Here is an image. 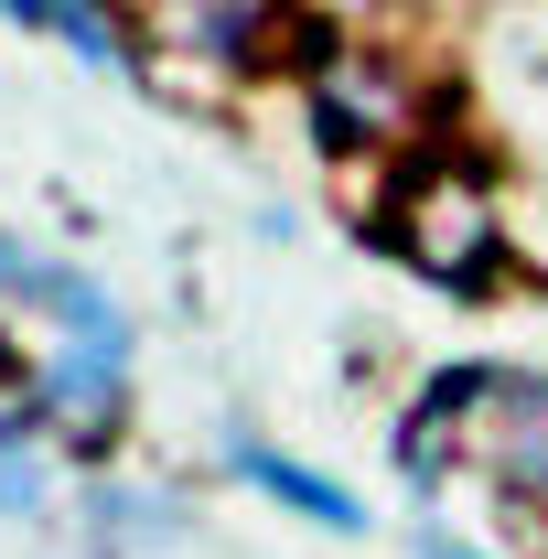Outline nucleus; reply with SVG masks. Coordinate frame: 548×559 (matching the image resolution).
Wrapping results in <instances>:
<instances>
[{
  "label": "nucleus",
  "mask_w": 548,
  "mask_h": 559,
  "mask_svg": "<svg viewBox=\"0 0 548 559\" xmlns=\"http://www.w3.org/2000/svg\"><path fill=\"white\" fill-rule=\"evenodd\" d=\"M334 11H377V0H334Z\"/></svg>",
  "instance_id": "f8f14e48"
},
{
  "label": "nucleus",
  "mask_w": 548,
  "mask_h": 559,
  "mask_svg": "<svg viewBox=\"0 0 548 559\" xmlns=\"http://www.w3.org/2000/svg\"><path fill=\"white\" fill-rule=\"evenodd\" d=\"M270 11L279 0H205L194 33H205V55H226V66H259L270 55Z\"/></svg>",
  "instance_id": "6e6552de"
},
{
  "label": "nucleus",
  "mask_w": 548,
  "mask_h": 559,
  "mask_svg": "<svg viewBox=\"0 0 548 559\" xmlns=\"http://www.w3.org/2000/svg\"><path fill=\"white\" fill-rule=\"evenodd\" d=\"M495 399V377L484 366H452V377H430L409 399V419H398V474L409 485H441L452 474V452H463V409H484Z\"/></svg>",
  "instance_id": "39448f33"
},
{
  "label": "nucleus",
  "mask_w": 548,
  "mask_h": 559,
  "mask_svg": "<svg viewBox=\"0 0 548 559\" xmlns=\"http://www.w3.org/2000/svg\"><path fill=\"white\" fill-rule=\"evenodd\" d=\"M0 11H11V22H55L65 0H0Z\"/></svg>",
  "instance_id": "9d476101"
},
{
  "label": "nucleus",
  "mask_w": 548,
  "mask_h": 559,
  "mask_svg": "<svg viewBox=\"0 0 548 559\" xmlns=\"http://www.w3.org/2000/svg\"><path fill=\"white\" fill-rule=\"evenodd\" d=\"M377 237H388L419 280H441V290H484L495 259H505L495 183H484L474 162H452V151H430V162L398 173V194H388V215H377Z\"/></svg>",
  "instance_id": "f257e3e1"
},
{
  "label": "nucleus",
  "mask_w": 548,
  "mask_h": 559,
  "mask_svg": "<svg viewBox=\"0 0 548 559\" xmlns=\"http://www.w3.org/2000/svg\"><path fill=\"white\" fill-rule=\"evenodd\" d=\"M419 559H474V549H452V538H419Z\"/></svg>",
  "instance_id": "9b49d317"
},
{
  "label": "nucleus",
  "mask_w": 548,
  "mask_h": 559,
  "mask_svg": "<svg viewBox=\"0 0 548 559\" xmlns=\"http://www.w3.org/2000/svg\"><path fill=\"white\" fill-rule=\"evenodd\" d=\"M44 419H65L75 430V452H108V430H119V409H130V355L119 345H75L44 366Z\"/></svg>",
  "instance_id": "20e7f679"
},
{
  "label": "nucleus",
  "mask_w": 548,
  "mask_h": 559,
  "mask_svg": "<svg viewBox=\"0 0 548 559\" xmlns=\"http://www.w3.org/2000/svg\"><path fill=\"white\" fill-rule=\"evenodd\" d=\"M484 452H495V485L548 506V377H495V430H484Z\"/></svg>",
  "instance_id": "423d86ee"
},
{
  "label": "nucleus",
  "mask_w": 548,
  "mask_h": 559,
  "mask_svg": "<svg viewBox=\"0 0 548 559\" xmlns=\"http://www.w3.org/2000/svg\"><path fill=\"white\" fill-rule=\"evenodd\" d=\"M0 290H11V301H33V312H55L75 345H119V355H130V323H119V301H108L86 270L44 259V248H22V237H0Z\"/></svg>",
  "instance_id": "7ed1b4c3"
},
{
  "label": "nucleus",
  "mask_w": 548,
  "mask_h": 559,
  "mask_svg": "<svg viewBox=\"0 0 548 559\" xmlns=\"http://www.w3.org/2000/svg\"><path fill=\"white\" fill-rule=\"evenodd\" d=\"M0 506H22V516H33V506H44V474H33V463H22V452H0Z\"/></svg>",
  "instance_id": "1a4fd4ad"
},
{
  "label": "nucleus",
  "mask_w": 548,
  "mask_h": 559,
  "mask_svg": "<svg viewBox=\"0 0 548 559\" xmlns=\"http://www.w3.org/2000/svg\"><path fill=\"white\" fill-rule=\"evenodd\" d=\"M226 474H248L259 495H279L290 516H312V527H334V538H355V527H366V506H355L344 485H323L312 463H290V452H270V441H226Z\"/></svg>",
  "instance_id": "0eeeda50"
},
{
  "label": "nucleus",
  "mask_w": 548,
  "mask_h": 559,
  "mask_svg": "<svg viewBox=\"0 0 548 559\" xmlns=\"http://www.w3.org/2000/svg\"><path fill=\"white\" fill-rule=\"evenodd\" d=\"M312 130L323 151H398L419 130V86L388 55H366V44H312Z\"/></svg>",
  "instance_id": "f03ea898"
}]
</instances>
